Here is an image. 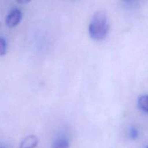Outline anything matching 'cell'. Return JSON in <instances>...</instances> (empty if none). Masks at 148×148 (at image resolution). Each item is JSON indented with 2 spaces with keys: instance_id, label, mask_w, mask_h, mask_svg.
<instances>
[{
  "instance_id": "1",
  "label": "cell",
  "mask_w": 148,
  "mask_h": 148,
  "mask_svg": "<svg viewBox=\"0 0 148 148\" xmlns=\"http://www.w3.org/2000/svg\"><path fill=\"white\" fill-rule=\"evenodd\" d=\"M109 30L108 15L104 11L96 12L91 19L89 25L90 37L95 40H103Z\"/></svg>"
},
{
  "instance_id": "2",
  "label": "cell",
  "mask_w": 148,
  "mask_h": 148,
  "mask_svg": "<svg viewBox=\"0 0 148 148\" xmlns=\"http://www.w3.org/2000/svg\"><path fill=\"white\" fill-rule=\"evenodd\" d=\"M22 12L18 9H14L9 13L6 18V24L8 27H13L19 24L22 19Z\"/></svg>"
},
{
  "instance_id": "3",
  "label": "cell",
  "mask_w": 148,
  "mask_h": 148,
  "mask_svg": "<svg viewBox=\"0 0 148 148\" xmlns=\"http://www.w3.org/2000/svg\"><path fill=\"white\" fill-rule=\"evenodd\" d=\"M38 138L35 135H30L23 139L20 148H36L38 144Z\"/></svg>"
},
{
  "instance_id": "4",
  "label": "cell",
  "mask_w": 148,
  "mask_h": 148,
  "mask_svg": "<svg viewBox=\"0 0 148 148\" xmlns=\"http://www.w3.org/2000/svg\"><path fill=\"white\" fill-rule=\"evenodd\" d=\"M138 106L143 111L148 113V95H142L139 98Z\"/></svg>"
},
{
  "instance_id": "5",
  "label": "cell",
  "mask_w": 148,
  "mask_h": 148,
  "mask_svg": "<svg viewBox=\"0 0 148 148\" xmlns=\"http://www.w3.org/2000/svg\"><path fill=\"white\" fill-rule=\"evenodd\" d=\"M52 148H69V143L66 139L59 138L53 143Z\"/></svg>"
},
{
  "instance_id": "6",
  "label": "cell",
  "mask_w": 148,
  "mask_h": 148,
  "mask_svg": "<svg viewBox=\"0 0 148 148\" xmlns=\"http://www.w3.org/2000/svg\"><path fill=\"white\" fill-rule=\"evenodd\" d=\"M7 51V43L3 38L0 37V56H4Z\"/></svg>"
},
{
  "instance_id": "7",
  "label": "cell",
  "mask_w": 148,
  "mask_h": 148,
  "mask_svg": "<svg viewBox=\"0 0 148 148\" xmlns=\"http://www.w3.org/2000/svg\"><path fill=\"white\" fill-rule=\"evenodd\" d=\"M130 137H131V138L132 139V140H135V139H137V137H138V131H137V129L134 128V127H132V128H131V130H130Z\"/></svg>"
},
{
  "instance_id": "8",
  "label": "cell",
  "mask_w": 148,
  "mask_h": 148,
  "mask_svg": "<svg viewBox=\"0 0 148 148\" xmlns=\"http://www.w3.org/2000/svg\"><path fill=\"white\" fill-rule=\"evenodd\" d=\"M145 148H148V146H147V147H146Z\"/></svg>"
}]
</instances>
